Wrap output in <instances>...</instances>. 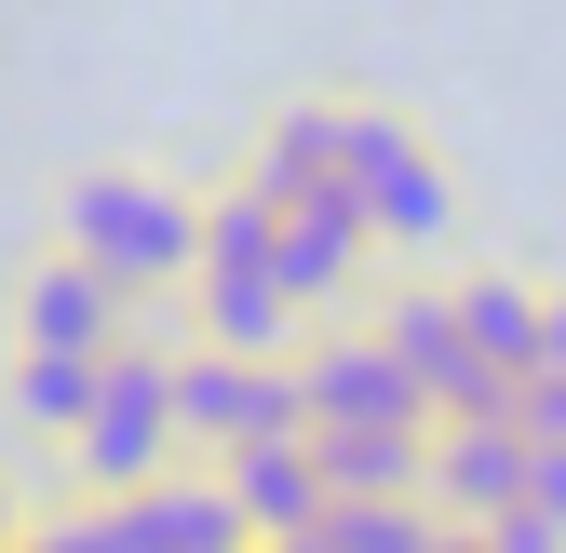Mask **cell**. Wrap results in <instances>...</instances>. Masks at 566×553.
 Returning <instances> with one entry per match:
<instances>
[{
  "label": "cell",
  "instance_id": "obj_1",
  "mask_svg": "<svg viewBox=\"0 0 566 553\" xmlns=\"http://www.w3.org/2000/svg\"><path fill=\"white\" fill-rule=\"evenodd\" d=\"M54 243L82 257V270H108V284L149 311L163 284L202 270V189H176V176H149V163H95V176H67Z\"/></svg>",
  "mask_w": 566,
  "mask_h": 553
},
{
  "label": "cell",
  "instance_id": "obj_2",
  "mask_svg": "<svg viewBox=\"0 0 566 553\" xmlns=\"http://www.w3.org/2000/svg\"><path fill=\"white\" fill-rule=\"evenodd\" d=\"M189 446H176V337L163 324H135L108 378H95V419L67 432V472H82V500H135V487H163Z\"/></svg>",
  "mask_w": 566,
  "mask_h": 553
},
{
  "label": "cell",
  "instance_id": "obj_3",
  "mask_svg": "<svg viewBox=\"0 0 566 553\" xmlns=\"http://www.w3.org/2000/svg\"><path fill=\"white\" fill-rule=\"evenodd\" d=\"M365 324L391 337V365L418 378V405H432L446 432H526V378H485L472 337H459V298L446 284H378Z\"/></svg>",
  "mask_w": 566,
  "mask_h": 553
},
{
  "label": "cell",
  "instance_id": "obj_4",
  "mask_svg": "<svg viewBox=\"0 0 566 553\" xmlns=\"http://www.w3.org/2000/svg\"><path fill=\"white\" fill-rule=\"evenodd\" d=\"M337 189L365 202L378 243H446V217H459L432 135H418L405 108H378V95H337Z\"/></svg>",
  "mask_w": 566,
  "mask_h": 553
},
{
  "label": "cell",
  "instance_id": "obj_5",
  "mask_svg": "<svg viewBox=\"0 0 566 553\" xmlns=\"http://www.w3.org/2000/svg\"><path fill=\"white\" fill-rule=\"evenodd\" d=\"M176 446L202 459H256V446H311V392L297 365H243V352H176Z\"/></svg>",
  "mask_w": 566,
  "mask_h": 553
},
{
  "label": "cell",
  "instance_id": "obj_6",
  "mask_svg": "<svg viewBox=\"0 0 566 553\" xmlns=\"http://www.w3.org/2000/svg\"><path fill=\"white\" fill-rule=\"evenodd\" d=\"M297 392H311V432H446L432 405H418V378L391 365L378 324H311Z\"/></svg>",
  "mask_w": 566,
  "mask_h": 553
},
{
  "label": "cell",
  "instance_id": "obj_7",
  "mask_svg": "<svg viewBox=\"0 0 566 553\" xmlns=\"http://www.w3.org/2000/svg\"><path fill=\"white\" fill-rule=\"evenodd\" d=\"M135 324H149V311H135V298L108 284V270H82L67 243L14 270V352H82V365H108Z\"/></svg>",
  "mask_w": 566,
  "mask_h": 553
},
{
  "label": "cell",
  "instance_id": "obj_8",
  "mask_svg": "<svg viewBox=\"0 0 566 553\" xmlns=\"http://www.w3.org/2000/svg\"><path fill=\"white\" fill-rule=\"evenodd\" d=\"M270 270H283V298H297V324H311V311H350V298L378 284V230H365V202H350V189L297 202V217H283V243H270Z\"/></svg>",
  "mask_w": 566,
  "mask_h": 553
},
{
  "label": "cell",
  "instance_id": "obj_9",
  "mask_svg": "<svg viewBox=\"0 0 566 553\" xmlns=\"http://www.w3.org/2000/svg\"><path fill=\"white\" fill-rule=\"evenodd\" d=\"M108 526H122V553H256L243 513H230V472H217V459H176L163 487L108 500Z\"/></svg>",
  "mask_w": 566,
  "mask_h": 553
},
{
  "label": "cell",
  "instance_id": "obj_10",
  "mask_svg": "<svg viewBox=\"0 0 566 553\" xmlns=\"http://www.w3.org/2000/svg\"><path fill=\"white\" fill-rule=\"evenodd\" d=\"M243 189L283 202V217L324 202V189H337V95H283V108L256 122V149H243Z\"/></svg>",
  "mask_w": 566,
  "mask_h": 553
},
{
  "label": "cell",
  "instance_id": "obj_11",
  "mask_svg": "<svg viewBox=\"0 0 566 553\" xmlns=\"http://www.w3.org/2000/svg\"><path fill=\"white\" fill-rule=\"evenodd\" d=\"M217 472H230V513H243L256 553L311 540V526L337 513V487H324V459H311V446H256V459H217Z\"/></svg>",
  "mask_w": 566,
  "mask_h": 553
},
{
  "label": "cell",
  "instance_id": "obj_12",
  "mask_svg": "<svg viewBox=\"0 0 566 553\" xmlns=\"http://www.w3.org/2000/svg\"><path fill=\"white\" fill-rule=\"evenodd\" d=\"M432 513L446 526H513L526 513V432H432Z\"/></svg>",
  "mask_w": 566,
  "mask_h": 553
},
{
  "label": "cell",
  "instance_id": "obj_13",
  "mask_svg": "<svg viewBox=\"0 0 566 553\" xmlns=\"http://www.w3.org/2000/svg\"><path fill=\"white\" fill-rule=\"evenodd\" d=\"M459 337H472V365L485 378H539V311H553V284H526V270H459Z\"/></svg>",
  "mask_w": 566,
  "mask_h": 553
},
{
  "label": "cell",
  "instance_id": "obj_14",
  "mask_svg": "<svg viewBox=\"0 0 566 553\" xmlns=\"http://www.w3.org/2000/svg\"><path fill=\"white\" fill-rule=\"evenodd\" d=\"M337 500H432V432H311Z\"/></svg>",
  "mask_w": 566,
  "mask_h": 553
},
{
  "label": "cell",
  "instance_id": "obj_15",
  "mask_svg": "<svg viewBox=\"0 0 566 553\" xmlns=\"http://www.w3.org/2000/svg\"><path fill=\"white\" fill-rule=\"evenodd\" d=\"M95 378L108 365H82V352H14V365H0V392H14L28 432H82L95 419Z\"/></svg>",
  "mask_w": 566,
  "mask_h": 553
},
{
  "label": "cell",
  "instance_id": "obj_16",
  "mask_svg": "<svg viewBox=\"0 0 566 553\" xmlns=\"http://www.w3.org/2000/svg\"><path fill=\"white\" fill-rule=\"evenodd\" d=\"M311 540L324 553H446V513L432 500H337Z\"/></svg>",
  "mask_w": 566,
  "mask_h": 553
},
{
  "label": "cell",
  "instance_id": "obj_17",
  "mask_svg": "<svg viewBox=\"0 0 566 553\" xmlns=\"http://www.w3.org/2000/svg\"><path fill=\"white\" fill-rule=\"evenodd\" d=\"M14 553H122V526H108V500H67V513H28Z\"/></svg>",
  "mask_w": 566,
  "mask_h": 553
},
{
  "label": "cell",
  "instance_id": "obj_18",
  "mask_svg": "<svg viewBox=\"0 0 566 553\" xmlns=\"http://www.w3.org/2000/svg\"><path fill=\"white\" fill-rule=\"evenodd\" d=\"M526 513L566 526V446H526Z\"/></svg>",
  "mask_w": 566,
  "mask_h": 553
},
{
  "label": "cell",
  "instance_id": "obj_19",
  "mask_svg": "<svg viewBox=\"0 0 566 553\" xmlns=\"http://www.w3.org/2000/svg\"><path fill=\"white\" fill-rule=\"evenodd\" d=\"M526 446H566V378H526Z\"/></svg>",
  "mask_w": 566,
  "mask_h": 553
},
{
  "label": "cell",
  "instance_id": "obj_20",
  "mask_svg": "<svg viewBox=\"0 0 566 553\" xmlns=\"http://www.w3.org/2000/svg\"><path fill=\"white\" fill-rule=\"evenodd\" d=\"M500 553H566V526H539V513H513V526H485Z\"/></svg>",
  "mask_w": 566,
  "mask_h": 553
},
{
  "label": "cell",
  "instance_id": "obj_21",
  "mask_svg": "<svg viewBox=\"0 0 566 553\" xmlns=\"http://www.w3.org/2000/svg\"><path fill=\"white\" fill-rule=\"evenodd\" d=\"M539 378H566V284H553V311H539Z\"/></svg>",
  "mask_w": 566,
  "mask_h": 553
},
{
  "label": "cell",
  "instance_id": "obj_22",
  "mask_svg": "<svg viewBox=\"0 0 566 553\" xmlns=\"http://www.w3.org/2000/svg\"><path fill=\"white\" fill-rule=\"evenodd\" d=\"M28 540V500H14V472H0V553H14Z\"/></svg>",
  "mask_w": 566,
  "mask_h": 553
},
{
  "label": "cell",
  "instance_id": "obj_23",
  "mask_svg": "<svg viewBox=\"0 0 566 553\" xmlns=\"http://www.w3.org/2000/svg\"><path fill=\"white\" fill-rule=\"evenodd\" d=\"M446 553H500V540H485V526H446Z\"/></svg>",
  "mask_w": 566,
  "mask_h": 553
}]
</instances>
